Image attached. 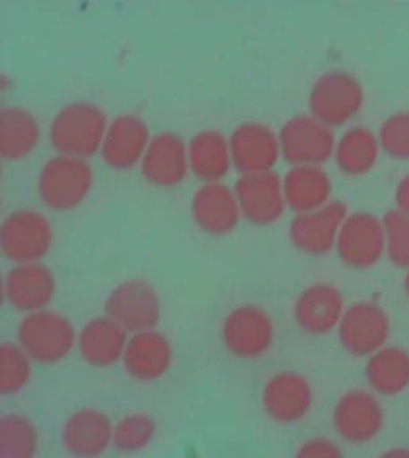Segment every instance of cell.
I'll return each mask as SVG.
<instances>
[{"label":"cell","mask_w":409,"mask_h":458,"mask_svg":"<svg viewBox=\"0 0 409 458\" xmlns=\"http://www.w3.org/2000/svg\"><path fill=\"white\" fill-rule=\"evenodd\" d=\"M108 124V114L98 104L64 105L49 123V145L57 154L88 160L100 153Z\"/></svg>","instance_id":"obj_1"},{"label":"cell","mask_w":409,"mask_h":458,"mask_svg":"<svg viewBox=\"0 0 409 458\" xmlns=\"http://www.w3.org/2000/svg\"><path fill=\"white\" fill-rule=\"evenodd\" d=\"M94 180V170L88 160L55 154L38 170L35 189L45 208L67 213L88 200Z\"/></svg>","instance_id":"obj_2"},{"label":"cell","mask_w":409,"mask_h":458,"mask_svg":"<svg viewBox=\"0 0 409 458\" xmlns=\"http://www.w3.org/2000/svg\"><path fill=\"white\" fill-rule=\"evenodd\" d=\"M77 338L73 322L49 308L24 314L16 328V343L35 363L45 367L65 360L77 349Z\"/></svg>","instance_id":"obj_3"},{"label":"cell","mask_w":409,"mask_h":458,"mask_svg":"<svg viewBox=\"0 0 409 458\" xmlns=\"http://www.w3.org/2000/svg\"><path fill=\"white\" fill-rule=\"evenodd\" d=\"M363 105V84L345 70H330L320 75L308 94L310 114L330 129L351 123L362 112Z\"/></svg>","instance_id":"obj_4"},{"label":"cell","mask_w":409,"mask_h":458,"mask_svg":"<svg viewBox=\"0 0 409 458\" xmlns=\"http://www.w3.org/2000/svg\"><path fill=\"white\" fill-rule=\"evenodd\" d=\"M53 243L55 229L37 209H14L0 224V250L12 264L42 262Z\"/></svg>","instance_id":"obj_5"},{"label":"cell","mask_w":409,"mask_h":458,"mask_svg":"<svg viewBox=\"0 0 409 458\" xmlns=\"http://www.w3.org/2000/svg\"><path fill=\"white\" fill-rule=\"evenodd\" d=\"M275 336V320L262 306H235L222 320V344L238 360L262 359L273 347Z\"/></svg>","instance_id":"obj_6"},{"label":"cell","mask_w":409,"mask_h":458,"mask_svg":"<svg viewBox=\"0 0 409 458\" xmlns=\"http://www.w3.org/2000/svg\"><path fill=\"white\" fill-rule=\"evenodd\" d=\"M333 430L351 445L373 443L386 425V411L373 390L351 389L335 403Z\"/></svg>","instance_id":"obj_7"},{"label":"cell","mask_w":409,"mask_h":458,"mask_svg":"<svg viewBox=\"0 0 409 458\" xmlns=\"http://www.w3.org/2000/svg\"><path fill=\"white\" fill-rule=\"evenodd\" d=\"M335 250L341 264L351 270L376 267L386 256V232L381 217L368 211L349 213L341 225Z\"/></svg>","instance_id":"obj_8"},{"label":"cell","mask_w":409,"mask_h":458,"mask_svg":"<svg viewBox=\"0 0 409 458\" xmlns=\"http://www.w3.org/2000/svg\"><path fill=\"white\" fill-rule=\"evenodd\" d=\"M337 334L346 354L355 359H368L388 344L390 318L379 303L361 300L346 306Z\"/></svg>","instance_id":"obj_9"},{"label":"cell","mask_w":409,"mask_h":458,"mask_svg":"<svg viewBox=\"0 0 409 458\" xmlns=\"http://www.w3.org/2000/svg\"><path fill=\"white\" fill-rule=\"evenodd\" d=\"M265 416L273 424H302L311 414L314 390L311 382L294 369H283L271 375L264 384L260 395Z\"/></svg>","instance_id":"obj_10"},{"label":"cell","mask_w":409,"mask_h":458,"mask_svg":"<svg viewBox=\"0 0 409 458\" xmlns=\"http://www.w3.org/2000/svg\"><path fill=\"white\" fill-rule=\"evenodd\" d=\"M281 157L292 165H324L333 159L337 135L311 114H297L279 129Z\"/></svg>","instance_id":"obj_11"},{"label":"cell","mask_w":409,"mask_h":458,"mask_svg":"<svg viewBox=\"0 0 409 458\" xmlns=\"http://www.w3.org/2000/svg\"><path fill=\"white\" fill-rule=\"evenodd\" d=\"M104 311L129 334L156 328L162 314L159 292L146 279H127L108 293Z\"/></svg>","instance_id":"obj_12"},{"label":"cell","mask_w":409,"mask_h":458,"mask_svg":"<svg viewBox=\"0 0 409 458\" xmlns=\"http://www.w3.org/2000/svg\"><path fill=\"white\" fill-rule=\"evenodd\" d=\"M347 215L346 203L332 199L320 208L294 216L289 224L292 246L310 258H324L335 250Z\"/></svg>","instance_id":"obj_13"},{"label":"cell","mask_w":409,"mask_h":458,"mask_svg":"<svg viewBox=\"0 0 409 458\" xmlns=\"http://www.w3.org/2000/svg\"><path fill=\"white\" fill-rule=\"evenodd\" d=\"M236 199L244 221L267 227L277 224L287 209L283 178L275 172L242 174L235 181Z\"/></svg>","instance_id":"obj_14"},{"label":"cell","mask_w":409,"mask_h":458,"mask_svg":"<svg viewBox=\"0 0 409 458\" xmlns=\"http://www.w3.org/2000/svg\"><path fill=\"white\" fill-rule=\"evenodd\" d=\"M346 310L343 292L330 283H312L300 292L292 308L295 326L310 336H326L337 332Z\"/></svg>","instance_id":"obj_15"},{"label":"cell","mask_w":409,"mask_h":458,"mask_svg":"<svg viewBox=\"0 0 409 458\" xmlns=\"http://www.w3.org/2000/svg\"><path fill=\"white\" fill-rule=\"evenodd\" d=\"M2 293L8 305L18 313L45 310L57 293L55 271L42 262L13 265L4 276Z\"/></svg>","instance_id":"obj_16"},{"label":"cell","mask_w":409,"mask_h":458,"mask_svg":"<svg viewBox=\"0 0 409 458\" xmlns=\"http://www.w3.org/2000/svg\"><path fill=\"white\" fill-rule=\"evenodd\" d=\"M229 143L232 164L242 174L270 172L281 159L279 135L273 127L259 121L236 125Z\"/></svg>","instance_id":"obj_17"},{"label":"cell","mask_w":409,"mask_h":458,"mask_svg":"<svg viewBox=\"0 0 409 458\" xmlns=\"http://www.w3.org/2000/svg\"><path fill=\"white\" fill-rule=\"evenodd\" d=\"M140 174L154 188H178L191 174L188 143L178 133H156L140 162Z\"/></svg>","instance_id":"obj_18"},{"label":"cell","mask_w":409,"mask_h":458,"mask_svg":"<svg viewBox=\"0 0 409 458\" xmlns=\"http://www.w3.org/2000/svg\"><path fill=\"white\" fill-rule=\"evenodd\" d=\"M121 363L125 375L135 382L160 381L174 365L172 341L156 328L131 334Z\"/></svg>","instance_id":"obj_19"},{"label":"cell","mask_w":409,"mask_h":458,"mask_svg":"<svg viewBox=\"0 0 409 458\" xmlns=\"http://www.w3.org/2000/svg\"><path fill=\"white\" fill-rule=\"evenodd\" d=\"M191 216L197 229L216 238L232 233L243 219L235 189L222 181L201 182L191 199Z\"/></svg>","instance_id":"obj_20"},{"label":"cell","mask_w":409,"mask_h":458,"mask_svg":"<svg viewBox=\"0 0 409 458\" xmlns=\"http://www.w3.org/2000/svg\"><path fill=\"white\" fill-rule=\"evenodd\" d=\"M151 139L153 135L145 119L124 113L111 119L98 154L107 167L127 172L140 165Z\"/></svg>","instance_id":"obj_21"},{"label":"cell","mask_w":409,"mask_h":458,"mask_svg":"<svg viewBox=\"0 0 409 458\" xmlns=\"http://www.w3.org/2000/svg\"><path fill=\"white\" fill-rule=\"evenodd\" d=\"M113 422L98 408L73 411L61 427V445L72 457L96 458L113 445Z\"/></svg>","instance_id":"obj_22"},{"label":"cell","mask_w":409,"mask_h":458,"mask_svg":"<svg viewBox=\"0 0 409 458\" xmlns=\"http://www.w3.org/2000/svg\"><path fill=\"white\" fill-rule=\"evenodd\" d=\"M129 335L110 316H96L78 332V355L90 369H111L123 360Z\"/></svg>","instance_id":"obj_23"},{"label":"cell","mask_w":409,"mask_h":458,"mask_svg":"<svg viewBox=\"0 0 409 458\" xmlns=\"http://www.w3.org/2000/svg\"><path fill=\"white\" fill-rule=\"evenodd\" d=\"M42 141V125L32 112L20 105L0 110V156L8 162L28 159Z\"/></svg>","instance_id":"obj_24"},{"label":"cell","mask_w":409,"mask_h":458,"mask_svg":"<svg viewBox=\"0 0 409 458\" xmlns=\"http://www.w3.org/2000/svg\"><path fill=\"white\" fill-rule=\"evenodd\" d=\"M285 203L295 215L332 200L333 182L322 165H292L283 176Z\"/></svg>","instance_id":"obj_25"},{"label":"cell","mask_w":409,"mask_h":458,"mask_svg":"<svg viewBox=\"0 0 409 458\" xmlns=\"http://www.w3.org/2000/svg\"><path fill=\"white\" fill-rule=\"evenodd\" d=\"M189 168L200 182L222 181L234 167L229 139L216 129H203L188 143Z\"/></svg>","instance_id":"obj_26"},{"label":"cell","mask_w":409,"mask_h":458,"mask_svg":"<svg viewBox=\"0 0 409 458\" xmlns=\"http://www.w3.org/2000/svg\"><path fill=\"white\" fill-rule=\"evenodd\" d=\"M365 379L376 395H402L409 389V351L396 344L378 349L367 359Z\"/></svg>","instance_id":"obj_27"},{"label":"cell","mask_w":409,"mask_h":458,"mask_svg":"<svg viewBox=\"0 0 409 458\" xmlns=\"http://www.w3.org/2000/svg\"><path fill=\"white\" fill-rule=\"evenodd\" d=\"M379 154L381 145L378 133L367 125H353L337 139L333 159L341 174L361 178L376 167Z\"/></svg>","instance_id":"obj_28"},{"label":"cell","mask_w":409,"mask_h":458,"mask_svg":"<svg viewBox=\"0 0 409 458\" xmlns=\"http://www.w3.org/2000/svg\"><path fill=\"white\" fill-rule=\"evenodd\" d=\"M40 451V431L30 417L7 412L0 419L2 458H32Z\"/></svg>","instance_id":"obj_29"},{"label":"cell","mask_w":409,"mask_h":458,"mask_svg":"<svg viewBox=\"0 0 409 458\" xmlns=\"http://www.w3.org/2000/svg\"><path fill=\"white\" fill-rule=\"evenodd\" d=\"M158 422L146 412H131L113 425V449L123 455L143 452L158 437Z\"/></svg>","instance_id":"obj_30"},{"label":"cell","mask_w":409,"mask_h":458,"mask_svg":"<svg viewBox=\"0 0 409 458\" xmlns=\"http://www.w3.org/2000/svg\"><path fill=\"white\" fill-rule=\"evenodd\" d=\"M32 363L28 352L18 343H2L0 346V394L16 396L32 381Z\"/></svg>","instance_id":"obj_31"},{"label":"cell","mask_w":409,"mask_h":458,"mask_svg":"<svg viewBox=\"0 0 409 458\" xmlns=\"http://www.w3.org/2000/svg\"><path fill=\"white\" fill-rule=\"evenodd\" d=\"M386 232V258L400 270H409V216L398 209L382 217Z\"/></svg>","instance_id":"obj_32"},{"label":"cell","mask_w":409,"mask_h":458,"mask_svg":"<svg viewBox=\"0 0 409 458\" xmlns=\"http://www.w3.org/2000/svg\"><path fill=\"white\" fill-rule=\"evenodd\" d=\"M382 153L394 160H409V110L392 113L378 132Z\"/></svg>","instance_id":"obj_33"},{"label":"cell","mask_w":409,"mask_h":458,"mask_svg":"<svg viewBox=\"0 0 409 458\" xmlns=\"http://www.w3.org/2000/svg\"><path fill=\"white\" fill-rule=\"evenodd\" d=\"M302 458H337L343 455L340 445L326 437H312L305 439L295 452Z\"/></svg>","instance_id":"obj_34"},{"label":"cell","mask_w":409,"mask_h":458,"mask_svg":"<svg viewBox=\"0 0 409 458\" xmlns=\"http://www.w3.org/2000/svg\"><path fill=\"white\" fill-rule=\"evenodd\" d=\"M396 207L403 215L409 216V174H405L396 184Z\"/></svg>","instance_id":"obj_35"},{"label":"cell","mask_w":409,"mask_h":458,"mask_svg":"<svg viewBox=\"0 0 409 458\" xmlns=\"http://www.w3.org/2000/svg\"><path fill=\"white\" fill-rule=\"evenodd\" d=\"M384 455H392V457H408L409 449H394V451L384 452Z\"/></svg>","instance_id":"obj_36"},{"label":"cell","mask_w":409,"mask_h":458,"mask_svg":"<svg viewBox=\"0 0 409 458\" xmlns=\"http://www.w3.org/2000/svg\"><path fill=\"white\" fill-rule=\"evenodd\" d=\"M403 289H405V293H406V297L409 299V270H406V275H405V279H403Z\"/></svg>","instance_id":"obj_37"}]
</instances>
